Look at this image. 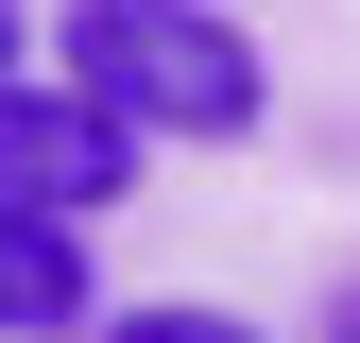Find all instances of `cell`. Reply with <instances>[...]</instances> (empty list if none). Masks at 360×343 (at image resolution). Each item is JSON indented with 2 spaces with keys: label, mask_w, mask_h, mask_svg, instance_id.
Listing matches in <instances>:
<instances>
[{
  "label": "cell",
  "mask_w": 360,
  "mask_h": 343,
  "mask_svg": "<svg viewBox=\"0 0 360 343\" xmlns=\"http://www.w3.org/2000/svg\"><path fill=\"white\" fill-rule=\"evenodd\" d=\"M138 189V138H120L86 86H18L0 69V206H34V224H86V206Z\"/></svg>",
  "instance_id": "7a4b0ae2"
},
{
  "label": "cell",
  "mask_w": 360,
  "mask_h": 343,
  "mask_svg": "<svg viewBox=\"0 0 360 343\" xmlns=\"http://www.w3.org/2000/svg\"><path fill=\"white\" fill-rule=\"evenodd\" d=\"M69 86L120 138H240L257 120V34L223 0H69Z\"/></svg>",
  "instance_id": "6da1fadb"
},
{
  "label": "cell",
  "mask_w": 360,
  "mask_h": 343,
  "mask_svg": "<svg viewBox=\"0 0 360 343\" xmlns=\"http://www.w3.org/2000/svg\"><path fill=\"white\" fill-rule=\"evenodd\" d=\"M0 69H18V0H0Z\"/></svg>",
  "instance_id": "5b68a950"
},
{
  "label": "cell",
  "mask_w": 360,
  "mask_h": 343,
  "mask_svg": "<svg viewBox=\"0 0 360 343\" xmlns=\"http://www.w3.org/2000/svg\"><path fill=\"white\" fill-rule=\"evenodd\" d=\"M86 309H103V292H86V240L34 224V206H0V343H52Z\"/></svg>",
  "instance_id": "3957f363"
},
{
  "label": "cell",
  "mask_w": 360,
  "mask_h": 343,
  "mask_svg": "<svg viewBox=\"0 0 360 343\" xmlns=\"http://www.w3.org/2000/svg\"><path fill=\"white\" fill-rule=\"evenodd\" d=\"M86 343H275V326H240V309H103Z\"/></svg>",
  "instance_id": "277c9868"
}]
</instances>
